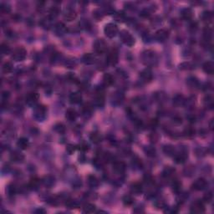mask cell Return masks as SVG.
I'll list each match as a JSON object with an SVG mask.
<instances>
[{
    "mask_svg": "<svg viewBox=\"0 0 214 214\" xmlns=\"http://www.w3.org/2000/svg\"><path fill=\"white\" fill-rule=\"evenodd\" d=\"M118 32H119V29H118L117 25L113 24V23L107 24L104 28V33L106 34V36L107 38H110V39L115 37L117 35Z\"/></svg>",
    "mask_w": 214,
    "mask_h": 214,
    "instance_id": "obj_1",
    "label": "cell"
},
{
    "mask_svg": "<svg viewBox=\"0 0 214 214\" xmlns=\"http://www.w3.org/2000/svg\"><path fill=\"white\" fill-rule=\"evenodd\" d=\"M26 57H27V50L23 47H19V48H17L13 50V59L17 62L25 60Z\"/></svg>",
    "mask_w": 214,
    "mask_h": 214,
    "instance_id": "obj_2",
    "label": "cell"
},
{
    "mask_svg": "<svg viewBox=\"0 0 214 214\" xmlns=\"http://www.w3.org/2000/svg\"><path fill=\"white\" fill-rule=\"evenodd\" d=\"M120 38L122 40L124 44L126 45L129 46V47H132L135 45V39L132 36L131 33H129L126 30H123L120 33Z\"/></svg>",
    "mask_w": 214,
    "mask_h": 214,
    "instance_id": "obj_3",
    "label": "cell"
},
{
    "mask_svg": "<svg viewBox=\"0 0 214 214\" xmlns=\"http://www.w3.org/2000/svg\"><path fill=\"white\" fill-rule=\"evenodd\" d=\"M142 59L144 60V63L146 65H154V63L157 61V54L152 50H146L142 54Z\"/></svg>",
    "mask_w": 214,
    "mask_h": 214,
    "instance_id": "obj_4",
    "label": "cell"
},
{
    "mask_svg": "<svg viewBox=\"0 0 214 214\" xmlns=\"http://www.w3.org/2000/svg\"><path fill=\"white\" fill-rule=\"evenodd\" d=\"M94 50L97 54H102L107 50V44L102 39H96L94 43Z\"/></svg>",
    "mask_w": 214,
    "mask_h": 214,
    "instance_id": "obj_5",
    "label": "cell"
},
{
    "mask_svg": "<svg viewBox=\"0 0 214 214\" xmlns=\"http://www.w3.org/2000/svg\"><path fill=\"white\" fill-rule=\"evenodd\" d=\"M118 59H119V55H118L117 50H112L107 54L106 63L109 65L114 66L118 63Z\"/></svg>",
    "mask_w": 214,
    "mask_h": 214,
    "instance_id": "obj_6",
    "label": "cell"
},
{
    "mask_svg": "<svg viewBox=\"0 0 214 214\" xmlns=\"http://www.w3.org/2000/svg\"><path fill=\"white\" fill-rule=\"evenodd\" d=\"M205 212L204 203L201 200H197L191 206V213H202Z\"/></svg>",
    "mask_w": 214,
    "mask_h": 214,
    "instance_id": "obj_7",
    "label": "cell"
},
{
    "mask_svg": "<svg viewBox=\"0 0 214 214\" xmlns=\"http://www.w3.org/2000/svg\"><path fill=\"white\" fill-rule=\"evenodd\" d=\"M46 107L44 106H38L34 110V118L39 121H42L45 118L46 115Z\"/></svg>",
    "mask_w": 214,
    "mask_h": 214,
    "instance_id": "obj_8",
    "label": "cell"
},
{
    "mask_svg": "<svg viewBox=\"0 0 214 214\" xmlns=\"http://www.w3.org/2000/svg\"><path fill=\"white\" fill-rule=\"evenodd\" d=\"M169 37V31L167 29H160L157 30L155 33V38L157 41L164 42L166 41Z\"/></svg>",
    "mask_w": 214,
    "mask_h": 214,
    "instance_id": "obj_9",
    "label": "cell"
},
{
    "mask_svg": "<svg viewBox=\"0 0 214 214\" xmlns=\"http://www.w3.org/2000/svg\"><path fill=\"white\" fill-rule=\"evenodd\" d=\"M207 186V182L204 178H198L194 181V183L192 184V188L196 191H202L206 188Z\"/></svg>",
    "mask_w": 214,
    "mask_h": 214,
    "instance_id": "obj_10",
    "label": "cell"
},
{
    "mask_svg": "<svg viewBox=\"0 0 214 214\" xmlns=\"http://www.w3.org/2000/svg\"><path fill=\"white\" fill-rule=\"evenodd\" d=\"M39 94L36 92H30L28 95H26V103L28 104L29 106H33L34 104L37 103L38 100H39Z\"/></svg>",
    "mask_w": 214,
    "mask_h": 214,
    "instance_id": "obj_11",
    "label": "cell"
},
{
    "mask_svg": "<svg viewBox=\"0 0 214 214\" xmlns=\"http://www.w3.org/2000/svg\"><path fill=\"white\" fill-rule=\"evenodd\" d=\"M140 76V79L142 80V81L146 83L150 82L153 78L152 72V70H150V69H146L143 71H141Z\"/></svg>",
    "mask_w": 214,
    "mask_h": 214,
    "instance_id": "obj_12",
    "label": "cell"
},
{
    "mask_svg": "<svg viewBox=\"0 0 214 214\" xmlns=\"http://www.w3.org/2000/svg\"><path fill=\"white\" fill-rule=\"evenodd\" d=\"M82 61L84 64H85L87 65H93L95 62V56L94 54L87 53L85 54L82 57Z\"/></svg>",
    "mask_w": 214,
    "mask_h": 214,
    "instance_id": "obj_13",
    "label": "cell"
},
{
    "mask_svg": "<svg viewBox=\"0 0 214 214\" xmlns=\"http://www.w3.org/2000/svg\"><path fill=\"white\" fill-rule=\"evenodd\" d=\"M126 168V166L123 161H115L113 164V169L115 172L119 173V174H122L125 172Z\"/></svg>",
    "mask_w": 214,
    "mask_h": 214,
    "instance_id": "obj_14",
    "label": "cell"
},
{
    "mask_svg": "<svg viewBox=\"0 0 214 214\" xmlns=\"http://www.w3.org/2000/svg\"><path fill=\"white\" fill-rule=\"evenodd\" d=\"M67 28L63 23H58L54 25V32L57 34L58 36H62L66 33Z\"/></svg>",
    "mask_w": 214,
    "mask_h": 214,
    "instance_id": "obj_15",
    "label": "cell"
},
{
    "mask_svg": "<svg viewBox=\"0 0 214 214\" xmlns=\"http://www.w3.org/2000/svg\"><path fill=\"white\" fill-rule=\"evenodd\" d=\"M69 99L71 104H79L82 100V95L79 92H73L70 95Z\"/></svg>",
    "mask_w": 214,
    "mask_h": 214,
    "instance_id": "obj_16",
    "label": "cell"
},
{
    "mask_svg": "<svg viewBox=\"0 0 214 214\" xmlns=\"http://www.w3.org/2000/svg\"><path fill=\"white\" fill-rule=\"evenodd\" d=\"M202 70L207 74H213L214 72V64L213 61H207L202 65Z\"/></svg>",
    "mask_w": 214,
    "mask_h": 214,
    "instance_id": "obj_17",
    "label": "cell"
},
{
    "mask_svg": "<svg viewBox=\"0 0 214 214\" xmlns=\"http://www.w3.org/2000/svg\"><path fill=\"white\" fill-rule=\"evenodd\" d=\"M64 18H65V20L71 22V21H74L77 18V13H76V12L74 11V9L69 8V9L66 10L65 13L64 15Z\"/></svg>",
    "mask_w": 214,
    "mask_h": 214,
    "instance_id": "obj_18",
    "label": "cell"
},
{
    "mask_svg": "<svg viewBox=\"0 0 214 214\" xmlns=\"http://www.w3.org/2000/svg\"><path fill=\"white\" fill-rule=\"evenodd\" d=\"M187 157V152L182 151L180 153L175 155V162L177 164H181V163L185 162Z\"/></svg>",
    "mask_w": 214,
    "mask_h": 214,
    "instance_id": "obj_19",
    "label": "cell"
},
{
    "mask_svg": "<svg viewBox=\"0 0 214 214\" xmlns=\"http://www.w3.org/2000/svg\"><path fill=\"white\" fill-rule=\"evenodd\" d=\"M17 146L21 150H27L29 147V141L27 138L21 137L17 141Z\"/></svg>",
    "mask_w": 214,
    "mask_h": 214,
    "instance_id": "obj_20",
    "label": "cell"
},
{
    "mask_svg": "<svg viewBox=\"0 0 214 214\" xmlns=\"http://www.w3.org/2000/svg\"><path fill=\"white\" fill-rule=\"evenodd\" d=\"M186 102V100L184 98V96L181 94H177L174 96L173 98V104L176 106H183Z\"/></svg>",
    "mask_w": 214,
    "mask_h": 214,
    "instance_id": "obj_21",
    "label": "cell"
},
{
    "mask_svg": "<svg viewBox=\"0 0 214 214\" xmlns=\"http://www.w3.org/2000/svg\"><path fill=\"white\" fill-rule=\"evenodd\" d=\"M105 104V97H104V94L100 91L97 93V95L95 96V105L97 106L98 107H102Z\"/></svg>",
    "mask_w": 214,
    "mask_h": 214,
    "instance_id": "obj_22",
    "label": "cell"
},
{
    "mask_svg": "<svg viewBox=\"0 0 214 214\" xmlns=\"http://www.w3.org/2000/svg\"><path fill=\"white\" fill-rule=\"evenodd\" d=\"M66 118L70 121H74L77 118V112L73 108H70L66 111Z\"/></svg>",
    "mask_w": 214,
    "mask_h": 214,
    "instance_id": "obj_23",
    "label": "cell"
},
{
    "mask_svg": "<svg viewBox=\"0 0 214 214\" xmlns=\"http://www.w3.org/2000/svg\"><path fill=\"white\" fill-rule=\"evenodd\" d=\"M131 190H132V193L139 195V194H140L142 192L143 187H142V185L140 184V182H135L134 184H132V185Z\"/></svg>",
    "mask_w": 214,
    "mask_h": 214,
    "instance_id": "obj_24",
    "label": "cell"
},
{
    "mask_svg": "<svg viewBox=\"0 0 214 214\" xmlns=\"http://www.w3.org/2000/svg\"><path fill=\"white\" fill-rule=\"evenodd\" d=\"M90 139H91V140L93 143L98 144L100 142H101V140H102V136L100 134L99 132H92L91 134V136H90Z\"/></svg>",
    "mask_w": 214,
    "mask_h": 214,
    "instance_id": "obj_25",
    "label": "cell"
},
{
    "mask_svg": "<svg viewBox=\"0 0 214 214\" xmlns=\"http://www.w3.org/2000/svg\"><path fill=\"white\" fill-rule=\"evenodd\" d=\"M181 17L184 20H190L192 18V11L191 8H184L181 10Z\"/></svg>",
    "mask_w": 214,
    "mask_h": 214,
    "instance_id": "obj_26",
    "label": "cell"
},
{
    "mask_svg": "<svg viewBox=\"0 0 214 214\" xmlns=\"http://www.w3.org/2000/svg\"><path fill=\"white\" fill-rule=\"evenodd\" d=\"M103 82L105 84V85L106 86H110V85H112L114 82H115V80H114V77L111 75V74H105L103 76Z\"/></svg>",
    "mask_w": 214,
    "mask_h": 214,
    "instance_id": "obj_27",
    "label": "cell"
},
{
    "mask_svg": "<svg viewBox=\"0 0 214 214\" xmlns=\"http://www.w3.org/2000/svg\"><path fill=\"white\" fill-rule=\"evenodd\" d=\"M11 160L14 162H22L25 160V156L18 152H13L11 154Z\"/></svg>",
    "mask_w": 214,
    "mask_h": 214,
    "instance_id": "obj_28",
    "label": "cell"
},
{
    "mask_svg": "<svg viewBox=\"0 0 214 214\" xmlns=\"http://www.w3.org/2000/svg\"><path fill=\"white\" fill-rule=\"evenodd\" d=\"M174 173H175V169L172 166H166V167H165L162 172V177L169 178V177H172Z\"/></svg>",
    "mask_w": 214,
    "mask_h": 214,
    "instance_id": "obj_29",
    "label": "cell"
},
{
    "mask_svg": "<svg viewBox=\"0 0 214 214\" xmlns=\"http://www.w3.org/2000/svg\"><path fill=\"white\" fill-rule=\"evenodd\" d=\"M54 181H55V178L53 176H47L43 179V183L47 187H51L54 184Z\"/></svg>",
    "mask_w": 214,
    "mask_h": 214,
    "instance_id": "obj_30",
    "label": "cell"
},
{
    "mask_svg": "<svg viewBox=\"0 0 214 214\" xmlns=\"http://www.w3.org/2000/svg\"><path fill=\"white\" fill-rule=\"evenodd\" d=\"M95 209H96V207L92 203H86L83 207V212L85 213H93L95 212Z\"/></svg>",
    "mask_w": 214,
    "mask_h": 214,
    "instance_id": "obj_31",
    "label": "cell"
},
{
    "mask_svg": "<svg viewBox=\"0 0 214 214\" xmlns=\"http://www.w3.org/2000/svg\"><path fill=\"white\" fill-rule=\"evenodd\" d=\"M163 152H164V153L166 156H169V157H172V156L175 155V148L172 145L165 146L164 147H163Z\"/></svg>",
    "mask_w": 214,
    "mask_h": 214,
    "instance_id": "obj_32",
    "label": "cell"
},
{
    "mask_svg": "<svg viewBox=\"0 0 214 214\" xmlns=\"http://www.w3.org/2000/svg\"><path fill=\"white\" fill-rule=\"evenodd\" d=\"M59 13H60V8L59 7H58V6H53V7H51V8L50 9V19H55L56 17L59 16Z\"/></svg>",
    "mask_w": 214,
    "mask_h": 214,
    "instance_id": "obj_33",
    "label": "cell"
},
{
    "mask_svg": "<svg viewBox=\"0 0 214 214\" xmlns=\"http://www.w3.org/2000/svg\"><path fill=\"white\" fill-rule=\"evenodd\" d=\"M172 191L176 193H179L181 190V182L179 180H174L172 183Z\"/></svg>",
    "mask_w": 214,
    "mask_h": 214,
    "instance_id": "obj_34",
    "label": "cell"
},
{
    "mask_svg": "<svg viewBox=\"0 0 214 214\" xmlns=\"http://www.w3.org/2000/svg\"><path fill=\"white\" fill-rule=\"evenodd\" d=\"M39 183H40V180L39 179H38L36 177L32 178L30 180V181H29V187L30 189H35V188H37L38 187H39Z\"/></svg>",
    "mask_w": 214,
    "mask_h": 214,
    "instance_id": "obj_35",
    "label": "cell"
},
{
    "mask_svg": "<svg viewBox=\"0 0 214 214\" xmlns=\"http://www.w3.org/2000/svg\"><path fill=\"white\" fill-rule=\"evenodd\" d=\"M88 182H89V185L92 187H96L99 185V181H98V179L95 176H89V177H88Z\"/></svg>",
    "mask_w": 214,
    "mask_h": 214,
    "instance_id": "obj_36",
    "label": "cell"
},
{
    "mask_svg": "<svg viewBox=\"0 0 214 214\" xmlns=\"http://www.w3.org/2000/svg\"><path fill=\"white\" fill-rule=\"evenodd\" d=\"M65 205L67 207H69L70 209H74V208H77L78 207L79 203L76 201H74V200L68 199V200H66Z\"/></svg>",
    "mask_w": 214,
    "mask_h": 214,
    "instance_id": "obj_37",
    "label": "cell"
},
{
    "mask_svg": "<svg viewBox=\"0 0 214 214\" xmlns=\"http://www.w3.org/2000/svg\"><path fill=\"white\" fill-rule=\"evenodd\" d=\"M13 70V65L11 62H5L3 65V72L4 74H8Z\"/></svg>",
    "mask_w": 214,
    "mask_h": 214,
    "instance_id": "obj_38",
    "label": "cell"
},
{
    "mask_svg": "<svg viewBox=\"0 0 214 214\" xmlns=\"http://www.w3.org/2000/svg\"><path fill=\"white\" fill-rule=\"evenodd\" d=\"M134 198H132L130 195H126L123 198V203L126 206H132L134 203Z\"/></svg>",
    "mask_w": 214,
    "mask_h": 214,
    "instance_id": "obj_39",
    "label": "cell"
},
{
    "mask_svg": "<svg viewBox=\"0 0 214 214\" xmlns=\"http://www.w3.org/2000/svg\"><path fill=\"white\" fill-rule=\"evenodd\" d=\"M202 19L205 22H210L213 19V13L209 11H205L202 13Z\"/></svg>",
    "mask_w": 214,
    "mask_h": 214,
    "instance_id": "obj_40",
    "label": "cell"
},
{
    "mask_svg": "<svg viewBox=\"0 0 214 214\" xmlns=\"http://www.w3.org/2000/svg\"><path fill=\"white\" fill-rule=\"evenodd\" d=\"M145 153L148 157H155V155H156V149L152 147V146H147V147L145 148Z\"/></svg>",
    "mask_w": 214,
    "mask_h": 214,
    "instance_id": "obj_41",
    "label": "cell"
},
{
    "mask_svg": "<svg viewBox=\"0 0 214 214\" xmlns=\"http://www.w3.org/2000/svg\"><path fill=\"white\" fill-rule=\"evenodd\" d=\"M204 40L205 41H210L211 39H212V36H213V31H212V29H210L209 28H207L205 29L204 30Z\"/></svg>",
    "mask_w": 214,
    "mask_h": 214,
    "instance_id": "obj_42",
    "label": "cell"
},
{
    "mask_svg": "<svg viewBox=\"0 0 214 214\" xmlns=\"http://www.w3.org/2000/svg\"><path fill=\"white\" fill-rule=\"evenodd\" d=\"M54 131L58 133H64V132H65V125L62 123H58L56 124L55 126H54Z\"/></svg>",
    "mask_w": 214,
    "mask_h": 214,
    "instance_id": "obj_43",
    "label": "cell"
},
{
    "mask_svg": "<svg viewBox=\"0 0 214 214\" xmlns=\"http://www.w3.org/2000/svg\"><path fill=\"white\" fill-rule=\"evenodd\" d=\"M1 52H2V54L4 55H7V54H10L11 49H10V47L7 44H2L1 45Z\"/></svg>",
    "mask_w": 214,
    "mask_h": 214,
    "instance_id": "obj_44",
    "label": "cell"
},
{
    "mask_svg": "<svg viewBox=\"0 0 214 214\" xmlns=\"http://www.w3.org/2000/svg\"><path fill=\"white\" fill-rule=\"evenodd\" d=\"M187 85H188L189 86L192 87V88H194V87H197L198 85V80H197L196 78H194V77H190V78L187 79Z\"/></svg>",
    "mask_w": 214,
    "mask_h": 214,
    "instance_id": "obj_45",
    "label": "cell"
},
{
    "mask_svg": "<svg viewBox=\"0 0 214 214\" xmlns=\"http://www.w3.org/2000/svg\"><path fill=\"white\" fill-rule=\"evenodd\" d=\"M115 20L118 22H123L126 20V14L123 12H118L115 13Z\"/></svg>",
    "mask_w": 214,
    "mask_h": 214,
    "instance_id": "obj_46",
    "label": "cell"
},
{
    "mask_svg": "<svg viewBox=\"0 0 214 214\" xmlns=\"http://www.w3.org/2000/svg\"><path fill=\"white\" fill-rule=\"evenodd\" d=\"M180 69L183 70H192L193 69V65L190 63V62H185V63H182L180 65Z\"/></svg>",
    "mask_w": 214,
    "mask_h": 214,
    "instance_id": "obj_47",
    "label": "cell"
},
{
    "mask_svg": "<svg viewBox=\"0 0 214 214\" xmlns=\"http://www.w3.org/2000/svg\"><path fill=\"white\" fill-rule=\"evenodd\" d=\"M0 11L3 13H8L11 11V7L7 4H2L0 6Z\"/></svg>",
    "mask_w": 214,
    "mask_h": 214,
    "instance_id": "obj_48",
    "label": "cell"
},
{
    "mask_svg": "<svg viewBox=\"0 0 214 214\" xmlns=\"http://www.w3.org/2000/svg\"><path fill=\"white\" fill-rule=\"evenodd\" d=\"M204 104L208 108H213V99L211 97V96H207L206 98L204 99Z\"/></svg>",
    "mask_w": 214,
    "mask_h": 214,
    "instance_id": "obj_49",
    "label": "cell"
},
{
    "mask_svg": "<svg viewBox=\"0 0 214 214\" xmlns=\"http://www.w3.org/2000/svg\"><path fill=\"white\" fill-rule=\"evenodd\" d=\"M184 135L187 137H192L195 135V130L192 127L186 128L184 131Z\"/></svg>",
    "mask_w": 214,
    "mask_h": 214,
    "instance_id": "obj_50",
    "label": "cell"
},
{
    "mask_svg": "<svg viewBox=\"0 0 214 214\" xmlns=\"http://www.w3.org/2000/svg\"><path fill=\"white\" fill-rule=\"evenodd\" d=\"M213 193L209 192H207V193L205 194V196L203 197V201L205 202H207V203H209V202L213 200Z\"/></svg>",
    "mask_w": 214,
    "mask_h": 214,
    "instance_id": "obj_51",
    "label": "cell"
},
{
    "mask_svg": "<svg viewBox=\"0 0 214 214\" xmlns=\"http://www.w3.org/2000/svg\"><path fill=\"white\" fill-rule=\"evenodd\" d=\"M75 150H76V146H74V145H72V144H69L67 145V147H66V151L69 152V154H73V153L75 152Z\"/></svg>",
    "mask_w": 214,
    "mask_h": 214,
    "instance_id": "obj_52",
    "label": "cell"
},
{
    "mask_svg": "<svg viewBox=\"0 0 214 214\" xmlns=\"http://www.w3.org/2000/svg\"><path fill=\"white\" fill-rule=\"evenodd\" d=\"M79 149L81 150V151H84V152L88 151L89 150V145L87 144L86 142L83 141V142H81L80 144L79 145Z\"/></svg>",
    "mask_w": 214,
    "mask_h": 214,
    "instance_id": "obj_53",
    "label": "cell"
},
{
    "mask_svg": "<svg viewBox=\"0 0 214 214\" xmlns=\"http://www.w3.org/2000/svg\"><path fill=\"white\" fill-rule=\"evenodd\" d=\"M93 13H94L93 15H94L95 19H101V18L103 17V13H102V12H101L100 10H99V9L95 10Z\"/></svg>",
    "mask_w": 214,
    "mask_h": 214,
    "instance_id": "obj_54",
    "label": "cell"
},
{
    "mask_svg": "<svg viewBox=\"0 0 214 214\" xmlns=\"http://www.w3.org/2000/svg\"><path fill=\"white\" fill-rule=\"evenodd\" d=\"M140 16L143 17V18H147V17L150 16V12H149V10L147 9H143L141 12H140Z\"/></svg>",
    "mask_w": 214,
    "mask_h": 214,
    "instance_id": "obj_55",
    "label": "cell"
},
{
    "mask_svg": "<svg viewBox=\"0 0 214 214\" xmlns=\"http://www.w3.org/2000/svg\"><path fill=\"white\" fill-rule=\"evenodd\" d=\"M8 193L13 195V194L15 193V192H16V187H15L13 185L9 186L8 188Z\"/></svg>",
    "mask_w": 214,
    "mask_h": 214,
    "instance_id": "obj_56",
    "label": "cell"
},
{
    "mask_svg": "<svg viewBox=\"0 0 214 214\" xmlns=\"http://www.w3.org/2000/svg\"><path fill=\"white\" fill-rule=\"evenodd\" d=\"M141 160H140V159H136V160H133V165H135V166H136L137 167H140L141 168V166H142V163H141V161H140Z\"/></svg>",
    "mask_w": 214,
    "mask_h": 214,
    "instance_id": "obj_57",
    "label": "cell"
},
{
    "mask_svg": "<svg viewBox=\"0 0 214 214\" xmlns=\"http://www.w3.org/2000/svg\"><path fill=\"white\" fill-rule=\"evenodd\" d=\"M9 96H10V93H9L8 91H4V92L2 93V97H3L4 100H8V98H9Z\"/></svg>",
    "mask_w": 214,
    "mask_h": 214,
    "instance_id": "obj_58",
    "label": "cell"
},
{
    "mask_svg": "<svg viewBox=\"0 0 214 214\" xmlns=\"http://www.w3.org/2000/svg\"><path fill=\"white\" fill-rule=\"evenodd\" d=\"M187 120H189V122H191V123H194L196 121V117L194 115H188L187 116Z\"/></svg>",
    "mask_w": 214,
    "mask_h": 214,
    "instance_id": "obj_59",
    "label": "cell"
},
{
    "mask_svg": "<svg viewBox=\"0 0 214 214\" xmlns=\"http://www.w3.org/2000/svg\"><path fill=\"white\" fill-rule=\"evenodd\" d=\"M173 120H174V122H175V123H177V124L181 123V117H179V116H176V117H174V118H173Z\"/></svg>",
    "mask_w": 214,
    "mask_h": 214,
    "instance_id": "obj_60",
    "label": "cell"
},
{
    "mask_svg": "<svg viewBox=\"0 0 214 214\" xmlns=\"http://www.w3.org/2000/svg\"><path fill=\"white\" fill-rule=\"evenodd\" d=\"M209 126H210L211 130H213V120H212L209 123Z\"/></svg>",
    "mask_w": 214,
    "mask_h": 214,
    "instance_id": "obj_61",
    "label": "cell"
},
{
    "mask_svg": "<svg viewBox=\"0 0 214 214\" xmlns=\"http://www.w3.org/2000/svg\"><path fill=\"white\" fill-rule=\"evenodd\" d=\"M36 213H45V211L44 210V209H39V210L36 211Z\"/></svg>",
    "mask_w": 214,
    "mask_h": 214,
    "instance_id": "obj_62",
    "label": "cell"
}]
</instances>
